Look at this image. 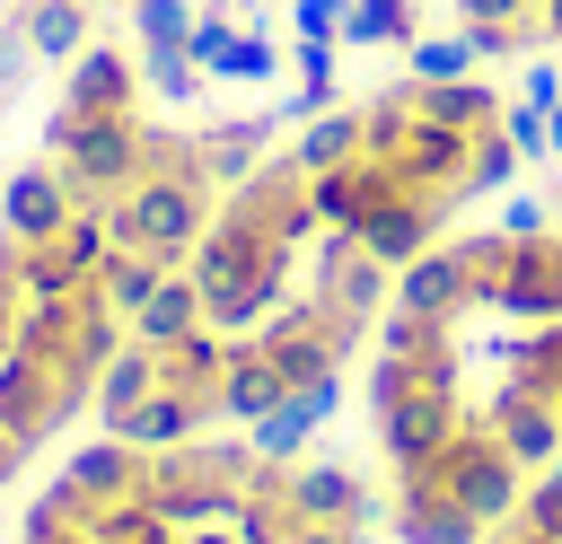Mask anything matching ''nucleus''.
<instances>
[{
    "label": "nucleus",
    "instance_id": "f257e3e1",
    "mask_svg": "<svg viewBox=\"0 0 562 544\" xmlns=\"http://www.w3.org/2000/svg\"><path fill=\"white\" fill-rule=\"evenodd\" d=\"M395 544H483L562 465V228H457L395 272L369 342Z\"/></svg>",
    "mask_w": 562,
    "mask_h": 544
},
{
    "label": "nucleus",
    "instance_id": "f03ea898",
    "mask_svg": "<svg viewBox=\"0 0 562 544\" xmlns=\"http://www.w3.org/2000/svg\"><path fill=\"white\" fill-rule=\"evenodd\" d=\"M386 509L360 465L281 456L246 430L70 447L9 544H378Z\"/></svg>",
    "mask_w": 562,
    "mask_h": 544
},
{
    "label": "nucleus",
    "instance_id": "7ed1b4c3",
    "mask_svg": "<svg viewBox=\"0 0 562 544\" xmlns=\"http://www.w3.org/2000/svg\"><path fill=\"white\" fill-rule=\"evenodd\" d=\"M299 158L316 167V211L386 272L422 263L474 202H492L518 175V132L501 88L483 79H386L360 105H325L299 132Z\"/></svg>",
    "mask_w": 562,
    "mask_h": 544
},
{
    "label": "nucleus",
    "instance_id": "20e7f679",
    "mask_svg": "<svg viewBox=\"0 0 562 544\" xmlns=\"http://www.w3.org/2000/svg\"><path fill=\"white\" fill-rule=\"evenodd\" d=\"M386 290H395L386 263L360 254L342 228H325L307 281H299L255 333H228V421H237L255 447L299 456V447L325 430L351 360H369L378 316H386Z\"/></svg>",
    "mask_w": 562,
    "mask_h": 544
},
{
    "label": "nucleus",
    "instance_id": "39448f33",
    "mask_svg": "<svg viewBox=\"0 0 562 544\" xmlns=\"http://www.w3.org/2000/svg\"><path fill=\"white\" fill-rule=\"evenodd\" d=\"M316 246H325L316 167H307L299 140H290V149H272L255 175H237V184L220 193V211H211V228H202V246H193V263H184V281H193V298H202V325L255 333V325L307 281Z\"/></svg>",
    "mask_w": 562,
    "mask_h": 544
},
{
    "label": "nucleus",
    "instance_id": "423d86ee",
    "mask_svg": "<svg viewBox=\"0 0 562 544\" xmlns=\"http://www.w3.org/2000/svg\"><path fill=\"white\" fill-rule=\"evenodd\" d=\"M123 333H132V316L105 290V263L79 290H53L26 316V333L0 351V430L35 456L70 421H88L97 412V386H105V360L123 351Z\"/></svg>",
    "mask_w": 562,
    "mask_h": 544
},
{
    "label": "nucleus",
    "instance_id": "0eeeda50",
    "mask_svg": "<svg viewBox=\"0 0 562 544\" xmlns=\"http://www.w3.org/2000/svg\"><path fill=\"white\" fill-rule=\"evenodd\" d=\"M97 430L105 439H202L228 430V333L220 325H176V333H123L97 386Z\"/></svg>",
    "mask_w": 562,
    "mask_h": 544
},
{
    "label": "nucleus",
    "instance_id": "6e6552de",
    "mask_svg": "<svg viewBox=\"0 0 562 544\" xmlns=\"http://www.w3.org/2000/svg\"><path fill=\"white\" fill-rule=\"evenodd\" d=\"M70 211H79V193H70V175H61L53 158H26V167H9V175H0V228H18V237L61 228Z\"/></svg>",
    "mask_w": 562,
    "mask_h": 544
},
{
    "label": "nucleus",
    "instance_id": "1a4fd4ad",
    "mask_svg": "<svg viewBox=\"0 0 562 544\" xmlns=\"http://www.w3.org/2000/svg\"><path fill=\"white\" fill-rule=\"evenodd\" d=\"M88 18H97L88 0H9V26L35 44V61H61V70L88 53Z\"/></svg>",
    "mask_w": 562,
    "mask_h": 544
},
{
    "label": "nucleus",
    "instance_id": "9d476101",
    "mask_svg": "<svg viewBox=\"0 0 562 544\" xmlns=\"http://www.w3.org/2000/svg\"><path fill=\"white\" fill-rule=\"evenodd\" d=\"M448 9H457V35L474 53H527V44H544L536 0H448Z\"/></svg>",
    "mask_w": 562,
    "mask_h": 544
},
{
    "label": "nucleus",
    "instance_id": "9b49d317",
    "mask_svg": "<svg viewBox=\"0 0 562 544\" xmlns=\"http://www.w3.org/2000/svg\"><path fill=\"white\" fill-rule=\"evenodd\" d=\"M184 53H193L211 79H272V44H263V35H237L228 18H193Z\"/></svg>",
    "mask_w": 562,
    "mask_h": 544
},
{
    "label": "nucleus",
    "instance_id": "f8f14e48",
    "mask_svg": "<svg viewBox=\"0 0 562 544\" xmlns=\"http://www.w3.org/2000/svg\"><path fill=\"white\" fill-rule=\"evenodd\" d=\"M483 544H562V465H544V474L492 518Z\"/></svg>",
    "mask_w": 562,
    "mask_h": 544
},
{
    "label": "nucleus",
    "instance_id": "ddd939ff",
    "mask_svg": "<svg viewBox=\"0 0 562 544\" xmlns=\"http://www.w3.org/2000/svg\"><path fill=\"white\" fill-rule=\"evenodd\" d=\"M342 44H413V0H351Z\"/></svg>",
    "mask_w": 562,
    "mask_h": 544
},
{
    "label": "nucleus",
    "instance_id": "4468645a",
    "mask_svg": "<svg viewBox=\"0 0 562 544\" xmlns=\"http://www.w3.org/2000/svg\"><path fill=\"white\" fill-rule=\"evenodd\" d=\"M474 44L465 35H413V79H474Z\"/></svg>",
    "mask_w": 562,
    "mask_h": 544
},
{
    "label": "nucleus",
    "instance_id": "2eb2a0df",
    "mask_svg": "<svg viewBox=\"0 0 562 544\" xmlns=\"http://www.w3.org/2000/svg\"><path fill=\"white\" fill-rule=\"evenodd\" d=\"M140 88L167 97V105H184V97L202 88V61H193V53H140Z\"/></svg>",
    "mask_w": 562,
    "mask_h": 544
},
{
    "label": "nucleus",
    "instance_id": "dca6fc26",
    "mask_svg": "<svg viewBox=\"0 0 562 544\" xmlns=\"http://www.w3.org/2000/svg\"><path fill=\"white\" fill-rule=\"evenodd\" d=\"M193 0H140V53H184Z\"/></svg>",
    "mask_w": 562,
    "mask_h": 544
},
{
    "label": "nucleus",
    "instance_id": "f3484780",
    "mask_svg": "<svg viewBox=\"0 0 562 544\" xmlns=\"http://www.w3.org/2000/svg\"><path fill=\"white\" fill-rule=\"evenodd\" d=\"M26 79H35V44H26V35H18V26H9V18H0V88H9V97H18V88H26Z\"/></svg>",
    "mask_w": 562,
    "mask_h": 544
},
{
    "label": "nucleus",
    "instance_id": "a211bd4d",
    "mask_svg": "<svg viewBox=\"0 0 562 544\" xmlns=\"http://www.w3.org/2000/svg\"><path fill=\"white\" fill-rule=\"evenodd\" d=\"M342 9L351 0H299V44H334L342 35Z\"/></svg>",
    "mask_w": 562,
    "mask_h": 544
},
{
    "label": "nucleus",
    "instance_id": "6ab92c4d",
    "mask_svg": "<svg viewBox=\"0 0 562 544\" xmlns=\"http://www.w3.org/2000/svg\"><path fill=\"white\" fill-rule=\"evenodd\" d=\"M0 123H9V88H0Z\"/></svg>",
    "mask_w": 562,
    "mask_h": 544
},
{
    "label": "nucleus",
    "instance_id": "aec40b11",
    "mask_svg": "<svg viewBox=\"0 0 562 544\" xmlns=\"http://www.w3.org/2000/svg\"><path fill=\"white\" fill-rule=\"evenodd\" d=\"M0 544H9V535H0Z\"/></svg>",
    "mask_w": 562,
    "mask_h": 544
}]
</instances>
